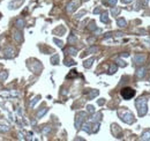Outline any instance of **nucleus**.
I'll use <instances>...</instances> for the list:
<instances>
[{"label": "nucleus", "instance_id": "nucleus-1", "mask_svg": "<svg viewBox=\"0 0 150 141\" xmlns=\"http://www.w3.org/2000/svg\"><path fill=\"white\" fill-rule=\"evenodd\" d=\"M118 114L121 118V120L125 121L126 124H133V121H134V116L127 109H120L119 111H118Z\"/></svg>", "mask_w": 150, "mask_h": 141}, {"label": "nucleus", "instance_id": "nucleus-2", "mask_svg": "<svg viewBox=\"0 0 150 141\" xmlns=\"http://www.w3.org/2000/svg\"><path fill=\"white\" fill-rule=\"evenodd\" d=\"M135 106L138 108V116H144V114L147 113V98H143V97H141V98H138L136 101H135Z\"/></svg>", "mask_w": 150, "mask_h": 141}, {"label": "nucleus", "instance_id": "nucleus-3", "mask_svg": "<svg viewBox=\"0 0 150 141\" xmlns=\"http://www.w3.org/2000/svg\"><path fill=\"white\" fill-rule=\"evenodd\" d=\"M120 94H121L122 98H125V99H130V98H133V97H134V95H135V90L133 89V88L125 87V88H122V89H121Z\"/></svg>", "mask_w": 150, "mask_h": 141}, {"label": "nucleus", "instance_id": "nucleus-4", "mask_svg": "<svg viewBox=\"0 0 150 141\" xmlns=\"http://www.w3.org/2000/svg\"><path fill=\"white\" fill-rule=\"evenodd\" d=\"M86 117H87V113L83 111L78 112V114H76V118H75V128L78 129L82 127V124H83L84 119H86Z\"/></svg>", "mask_w": 150, "mask_h": 141}, {"label": "nucleus", "instance_id": "nucleus-5", "mask_svg": "<svg viewBox=\"0 0 150 141\" xmlns=\"http://www.w3.org/2000/svg\"><path fill=\"white\" fill-rule=\"evenodd\" d=\"M78 0H73V1H70V3L68 4V6H67V12L73 13L75 9L78 8Z\"/></svg>", "mask_w": 150, "mask_h": 141}, {"label": "nucleus", "instance_id": "nucleus-6", "mask_svg": "<svg viewBox=\"0 0 150 141\" xmlns=\"http://www.w3.org/2000/svg\"><path fill=\"white\" fill-rule=\"evenodd\" d=\"M4 57L6 58V59H10V58L14 57V49L8 46L7 49H5V51H4Z\"/></svg>", "mask_w": 150, "mask_h": 141}, {"label": "nucleus", "instance_id": "nucleus-7", "mask_svg": "<svg viewBox=\"0 0 150 141\" xmlns=\"http://www.w3.org/2000/svg\"><path fill=\"white\" fill-rule=\"evenodd\" d=\"M144 60H146V56L144 54H135L134 57V63L140 65V64L144 63Z\"/></svg>", "mask_w": 150, "mask_h": 141}, {"label": "nucleus", "instance_id": "nucleus-8", "mask_svg": "<svg viewBox=\"0 0 150 141\" xmlns=\"http://www.w3.org/2000/svg\"><path fill=\"white\" fill-rule=\"evenodd\" d=\"M13 37H14V39L18 43L22 41V34L20 33L18 30H14V31H13Z\"/></svg>", "mask_w": 150, "mask_h": 141}, {"label": "nucleus", "instance_id": "nucleus-9", "mask_svg": "<svg viewBox=\"0 0 150 141\" xmlns=\"http://www.w3.org/2000/svg\"><path fill=\"white\" fill-rule=\"evenodd\" d=\"M92 124H90V123H87V124H84L83 127H82V129H83L84 132H87V133H92Z\"/></svg>", "mask_w": 150, "mask_h": 141}, {"label": "nucleus", "instance_id": "nucleus-10", "mask_svg": "<svg viewBox=\"0 0 150 141\" xmlns=\"http://www.w3.org/2000/svg\"><path fill=\"white\" fill-rule=\"evenodd\" d=\"M117 24H118V27L124 28V27H126L127 22H126V20H125L124 18H119V19H117Z\"/></svg>", "mask_w": 150, "mask_h": 141}, {"label": "nucleus", "instance_id": "nucleus-11", "mask_svg": "<svg viewBox=\"0 0 150 141\" xmlns=\"http://www.w3.org/2000/svg\"><path fill=\"white\" fill-rule=\"evenodd\" d=\"M66 52L68 54H70V56H76V54H78V49L74 48V46H69L66 50Z\"/></svg>", "mask_w": 150, "mask_h": 141}, {"label": "nucleus", "instance_id": "nucleus-12", "mask_svg": "<svg viewBox=\"0 0 150 141\" xmlns=\"http://www.w3.org/2000/svg\"><path fill=\"white\" fill-rule=\"evenodd\" d=\"M23 0H16V1H12V3L8 5V8L9 9H13V8H18V6L20 5V4L22 3Z\"/></svg>", "mask_w": 150, "mask_h": 141}, {"label": "nucleus", "instance_id": "nucleus-13", "mask_svg": "<svg viewBox=\"0 0 150 141\" xmlns=\"http://www.w3.org/2000/svg\"><path fill=\"white\" fill-rule=\"evenodd\" d=\"M15 27L18 28V29H23L24 27V21L22 19H18L16 21H15Z\"/></svg>", "mask_w": 150, "mask_h": 141}, {"label": "nucleus", "instance_id": "nucleus-14", "mask_svg": "<svg viewBox=\"0 0 150 141\" xmlns=\"http://www.w3.org/2000/svg\"><path fill=\"white\" fill-rule=\"evenodd\" d=\"M94 61H95V58H90V59H88V60H86V61H84L83 66L86 67V68H90V67L92 66Z\"/></svg>", "mask_w": 150, "mask_h": 141}, {"label": "nucleus", "instance_id": "nucleus-15", "mask_svg": "<svg viewBox=\"0 0 150 141\" xmlns=\"http://www.w3.org/2000/svg\"><path fill=\"white\" fill-rule=\"evenodd\" d=\"M51 64L52 65H58L59 64V54H53L51 57Z\"/></svg>", "mask_w": 150, "mask_h": 141}, {"label": "nucleus", "instance_id": "nucleus-16", "mask_svg": "<svg viewBox=\"0 0 150 141\" xmlns=\"http://www.w3.org/2000/svg\"><path fill=\"white\" fill-rule=\"evenodd\" d=\"M144 74H146V68H144V67L138 68V71H136V76H138V78H143Z\"/></svg>", "mask_w": 150, "mask_h": 141}, {"label": "nucleus", "instance_id": "nucleus-17", "mask_svg": "<svg viewBox=\"0 0 150 141\" xmlns=\"http://www.w3.org/2000/svg\"><path fill=\"white\" fill-rule=\"evenodd\" d=\"M100 21H102L103 23H108V12H104L102 15H100Z\"/></svg>", "mask_w": 150, "mask_h": 141}, {"label": "nucleus", "instance_id": "nucleus-18", "mask_svg": "<svg viewBox=\"0 0 150 141\" xmlns=\"http://www.w3.org/2000/svg\"><path fill=\"white\" fill-rule=\"evenodd\" d=\"M7 78H8V72H7V71L0 72V81H6Z\"/></svg>", "mask_w": 150, "mask_h": 141}, {"label": "nucleus", "instance_id": "nucleus-19", "mask_svg": "<svg viewBox=\"0 0 150 141\" xmlns=\"http://www.w3.org/2000/svg\"><path fill=\"white\" fill-rule=\"evenodd\" d=\"M142 140H150V129L144 131L143 134H142Z\"/></svg>", "mask_w": 150, "mask_h": 141}, {"label": "nucleus", "instance_id": "nucleus-20", "mask_svg": "<svg viewBox=\"0 0 150 141\" xmlns=\"http://www.w3.org/2000/svg\"><path fill=\"white\" fill-rule=\"evenodd\" d=\"M39 98H40V96H36V97H34L31 101H30V103H29V105H30V108H34L35 105H36V103L39 101Z\"/></svg>", "mask_w": 150, "mask_h": 141}, {"label": "nucleus", "instance_id": "nucleus-21", "mask_svg": "<svg viewBox=\"0 0 150 141\" xmlns=\"http://www.w3.org/2000/svg\"><path fill=\"white\" fill-rule=\"evenodd\" d=\"M48 108H44V109H43V110H40V111H38V113H37V118H38V119H39V118H42L43 116H44V114L46 113V112H48Z\"/></svg>", "mask_w": 150, "mask_h": 141}, {"label": "nucleus", "instance_id": "nucleus-22", "mask_svg": "<svg viewBox=\"0 0 150 141\" xmlns=\"http://www.w3.org/2000/svg\"><path fill=\"white\" fill-rule=\"evenodd\" d=\"M75 64H76V63H75L74 60H72V59H68V58L65 59V65H66V66H74Z\"/></svg>", "mask_w": 150, "mask_h": 141}, {"label": "nucleus", "instance_id": "nucleus-23", "mask_svg": "<svg viewBox=\"0 0 150 141\" xmlns=\"http://www.w3.org/2000/svg\"><path fill=\"white\" fill-rule=\"evenodd\" d=\"M9 129V126L7 125V124H0V132H7Z\"/></svg>", "mask_w": 150, "mask_h": 141}, {"label": "nucleus", "instance_id": "nucleus-24", "mask_svg": "<svg viewBox=\"0 0 150 141\" xmlns=\"http://www.w3.org/2000/svg\"><path fill=\"white\" fill-rule=\"evenodd\" d=\"M98 51V49L96 48V46H91V48H89L86 51V53H96V52Z\"/></svg>", "mask_w": 150, "mask_h": 141}, {"label": "nucleus", "instance_id": "nucleus-25", "mask_svg": "<svg viewBox=\"0 0 150 141\" xmlns=\"http://www.w3.org/2000/svg\"><path fill=\"white\" fill-rule=\"evenodd\" d=\"M116 71H117V65L112 64L110 66V69H108V74H113V73H116Z\"/></svg>", "mask_w": 150, "mask_h": 141}, {"label": "nucleus", "instance_id": "nucleus-26", "mask_svg": "<svg viewBox=\"0 0 150 141\" xmlns=\"http://www.w3.org/2000/svg\"><path fill=\"white\" fill-rule=\"evenodd\" d=\"M98 95V90H91V93L89 94V99H92L94 97H96Z\"/></svg>", "mask_w": 150, "mask_h": 141}, {"label": "nucleus", "instance_id": "nucleus-27", "mask_svg": "<svg viewBox=\"0 0 150 141\" xmlns=\"http://www.w3.org/2000/svg\"><path fill=\"white\" fill-rule=\"evenodd\" d=\"M53 42L56 43V44H57L59 48H62V46H64L62 41H60V39H58V38H53Z\"/></svg>", "mask_w": 150, "mask_h": 141}, {"label": "nucleus", "instance_id": "nucleus-28", "mask_svg": "<svg viewBox=\"0 0 150 141\" xmlns=\"http://www.w3.org/2000/svg\"><path fill=\"white\" fill-rule=\"evenodd\" d=\"M78 41V38L74 36V35H70V36L68 37V43H70V44H73V43H75Z\"/></svg>", "mask_w": 150, "mask_h": 141}, {"label": "nucleus", "instance_id": "nucleus-29", "mask_svg": "<svg viewBox=\"0 0 150 141\" xmlns=\"http://www.w3.org/2000/svg\"><path fill=\"white\" fill-rule=\"evenodd\" d=\"M120 11H121L120 8H112L111 13H112V15H113V16H117V15L120 13Z\"/></svg>", "mask_w": 150, "mask_h": 141}, {"label": "nucleus", "instance_id": "nucleus-30", "mask_svg": "<svg viewBox=\"0 0 150 141\" xmlns=\"http://www.w3.org/2000/svg\"><path fill=\"white\" fill-rule=\"evenodd\" d=\"M106 3L110 5V6H114V5H117V1L118 0H105Z\"/></svg>", "mask_w": 150, "mask_h": 141}, {"label": "nucleus", "instance_id": "nucleus-31", "mask_svg": "<svg viewBox=\"0 0 150 141\" xmlns=\"http://www.w3.org/2000/svg\"><path fill=\"white\" fill-rule=\"evenodd\" d=\"M100 117H102V114H100V113H96L95 116H94L92 120H94V121H98V120L100 119Z\"/></svg>", "mask_w": 150, "mask_h": 141}, {"label": "nucleus", "instance_id": "nucleus-32", "mask_svg": "<svg viewBox=\"0 0 150 141\" xmlns=\"http://www.w3.org/2000/svg\"><path fill=\"white\" fill-rule=\"evenodd\" d=\"M84 14H86V11H81L80 13H78V14L75 15V18H76V19H81Z\"/></svg>", "mask_w": 150, "mask_h": 141}, {"label": "nucleus", "instance_id": "nucleus-33", "mask_svg": "<svg viewBox=\"0 0 150 141\" xmlns=\"http://www.w3.org/2000/svg\"><path fill=\"white\" fill-rule=\"evenodd\" d=\"M89 30H96V23L94 21L90 22V26H89Z\"/></svg>", "mask_w": 150, "mask_h": 141}, {"label": "nucleus", "instance_id": "nucleus-34", "mask_svg": "<svg viewBox=\"0 0 150 141\" xmlns=\"http://www.w3.org/2000/svg\"><path fill=\"white\" fill-rule=\"evenodd\" d=\"M87 110H88V112H90V113H95V109H94L92 105H88Z\"/></svg>", "mask_w": 150, "mask_h": 141}, {"label": "nucleus", "instance_id": "nucleus-35", "mask_svg": "<svg viewBox=\"0 0 150 141\" xmlns=\"http://www.w3.org/2000/svg\"><path fill=\"white\" fill-rule=\"evenodd\" d=\"M117 63L119 64V65H120V66H121V67H125V66H126V64L124 63V61H122V60H121V59H117Z\"/></svg>", "mask_w": 150, "mask_h": 141}, {"label": "nucleus", "instance_id": "nucleus-36", "mask_svg": "<svg viewBox=\"0 0 150 141\" xmlns=\"http://www.w3.org/2000/svg\"><path fill=\"white\" fill-rule=\"evenodd\" d=\"M48 131H50V127H48V126H46V128H44V129H43V134H46V133H48Z\"/></svg>", "mask_w": 150, "mask_h": 141}, {"label": "nucleus", "instance_id": "nucleus-37", "mask_svg": "<svg viewBox=\"0 0 150 141\" xmlns=\"http://www.w3.org/2000/svg\"><path fill=\"white\" fill-rule=\"evenodd\" d=\"M121 1H122L124 4H129V3H132L133 0H121Z\"/></svg>", "mask_w": 150, "mask_h": 141}, {"label": "nucleus", "instance_id": "nucleus-38", "mask_svg": "<svg viewBox=\"0 0 150 141\" xmlns=\"http://www.w3.org/2000/svg\"><path fill=\"white\" fill-rule=\"evenodd\" d=\"M104 102H105L104 99H100V101H98V104L99 105H103V104H104Z\"/></svg>", "mask_w": 150, "mask_h": 141}, {"label": "nucleus", "instance_id": "nucleus-39", "mask_svg": "<svg viewBox=\"0 0 150 141\" xmlns=\"http://www.w3.org/2000/svg\"><path fill=\"white\" fill-rule=\"evenodd\" d=\"M99 12H100V9H99V8H96L95 11H94V13H95V14H97V13H99Z\"/></svg>", "mask_w": 150, "mask_h": 141}, {"label": "nucleus", "instance_id": "nucleus-40", "mask_svg": "<svg viewBox=\"0 0 150 141\" xmlns=\"http://www.w3.org/2000/svg\"><path fill=\"white\" fill-rule=\"evenodd\" d=\"M116 35H117L118 37H121V36H122V35H124V34H122V33H117V34H116Z\"/></svg>", "mask_w": 150, "mask_h": 141}, {"label": "nucleus", "instance_id": "nucleus-41", "mask_svg": "<svg viewBox=\"0 0 150 141\" xmlns=\"http://www.w3.org/2000/svg\"><path fill=\"white\" fill-rule=\"evenodd\" d=\"M83 1H87V0H83Z\"/></svg>", "mask_w": 150, "mask_h": 141}]
</instances>
